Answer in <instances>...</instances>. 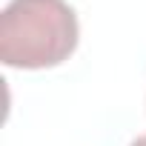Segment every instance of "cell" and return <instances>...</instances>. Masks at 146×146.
<instances>
[{
  "mask_svg": "<svg viewBox=\"0 0 146 146\" xmlns=\"http://www.w3.org/2000/svg\"><path fill=\"white\" fill-rule=\"evenodd\" d=\"M78 37L66 0H12L0 15V60L12 69H52L69 60Z\"/></svg>",
  "mask_w": 146,
  "mask_h": 146,
  "instance_id": "cell-1",
  "label": "cell"
},
{
  "mask_svg": "<svg viewBox=\"0 0 146 146\" xmlns=\"http://www.w3.org/2000/svg\"><path fill=\"white\" fill-rule=\"evenodd\" d=\"M129 146H146V135H140V137H135Z\"/></svg>",
  "mask_w": 146,
  "mask_h": 146,
  "instance_id": "cell-2",
  "label": "cell"
}]
</instances>
